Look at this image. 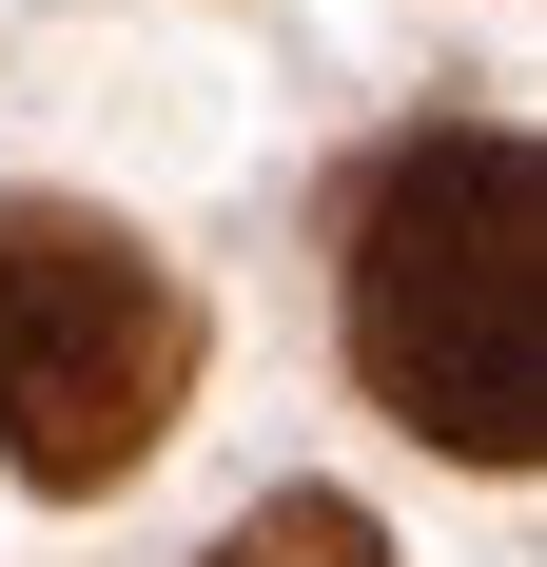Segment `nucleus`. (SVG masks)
I'll list each match as a JSON object with an SVG mask.
<instances>
[{"label":"nucleus","mask_w":547,"mask_h":567,"mask_svg":"<svg viewBox=\"0 0 547 567\" xmlns=\"http://www.w3.org/2000/svg\"><path fill=\"white\" fill-rule=\"evenodd\" d=\"M352 372H372L391 431L528 470L547 372H528V137L508 117L391 137V176L352 196Z\"/></svg>","instance_id":"nucleus-1"},{"label":"nucleus","mask_w":547,"mask_h":567,"mask_svg":"<svg viewBox=\"0 0 547 567\" xmlns=\"http://www.w3.org/2000/svg\"><path fill=\"white\" fill-rule=\"evenodd\" d=\"M196 392V293L79 196H0V470L117 489Z\"/></svg>","instance_id":"nucleus-2"},{"label":"nucleus","mask_w":547,"mask_h":567,"mask_svg":"<svg viewBox=\"0 0 547 567\" xmlns=\"http://www.w3.org/2000/svg\"><path fill=\"white\" fill-rule=\"evenodd\" d=\"M216 567H391V528L352 509V489H274V509L216 528Z\"/></svg>","instance_id":"nucleus-3"}]
</instances>
